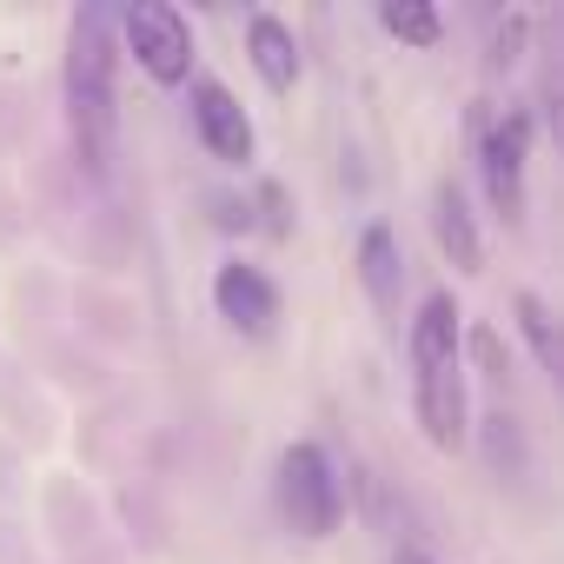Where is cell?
<instances>
[{"label": "cell", "instance_id": "6da1fadb", "mask_svg": "<svg viewBox=\"0 0 564 564\" xmlns=\"http://www.w3.org/2000/svg\"><path fill=\"white\" fill-rule=\"evenodd\" d=\"M412 405L438 452H458L471 438V399H465V326L452 293H425L412 313Z\"/></svg>", "mask_w": 564, "mask_h": 564}, {"label": "cell", "instance_id": "7a4b0ae2", "mask_svg": "<svg viewBox=\"0 0 564 564\" xmlns=\"http://www.w3.org/2000/svg\"><path fill=\"white\" fill-rule=\"evenodd\" d=\"M113 14L107 8H80L67 21V133H74V160L100 180L113 166V140H120V94H113Z\"/></svg>", "mask_w": 564, "mask_h": 564}, {"label": "cell", "instance_id": "3957f363", "mask_svg": "<svg viewBox=\"0 0 564 564\" xmlns=\"http://www.w3.org/2000/svg\"><path fill=\"white\" fill-rule=\"evenodd\" d=\"M272 505H279V518H286V531H300V538H313V544L346 524V478H339V465L326 458V445L300 438V445L279 452Z\"/></svg>", "mask_w": 564, "mask_h": 564}, {"label": "cell", "instance_id": "277c9868", "mask_svg": "<svg viewBox=\"0 0 564 564\" xmlns=\"http://www.w3.org/2000/svg\"><path fill=\"white\" fill-rule=\"evenodd\" d=\"M120 41L127 54L140 61V74L153 87H180L193 74V28L180 8H166V0H140V8L120 14Z\"/></svg>", "mask_w": 564, "mask_h": 564}, {"label": "cell", "instance_id": "5b68a950", "mask_svg": "<svg viewBox=\"0 0 564 564\" xmlns=\"http://www.w3.org/2000/svg\"><path fill=\"white\" fill-rule=\"evenodd\" d=\"M524 160H531V113L511 107L505 120L485 127L478 140V173H485V193H491V213L505 226L524 219Z\"/></svg>", "mask_w": 564, "mask_h": 564}, {"label": "cell", "instance_id": "8992f818", "mask_svg": "<svg viewBox=\"0 0 564 564\" xmlns=\"http://www.w3.org/2000/svg\"><path fill=\"white\" fill-rule=\"evenodd\" d=\"M213 313H219L239 339H265V333L279 326V286H272L259 265L226 259V265L213 272Z\"/></svg>", "mask_w": 564, "mask_h": 564}, {"label": "cell", "instance_id": "52a82bcc", "mask_svg": "<svg viewBox=\"0 0 564 564\" xmlns=\"http://www.w3.org/2000/svg\"><path fill=\"white\" fill-rule=\"evenodd\" d=\"M193 133H199V147L219 166H246L252 160V120L232 100V87H219V80H193Z\"/></svg>", "mask_w": 564, "mask_h": 564}, {"label": "cell", "instance_id": "ba28073f", "mask_svg": "<svg viewBox=\"0 0 564 564\" xmlns=\"http://www.w3.org/2000/svg\"><path fill=\"white\" fill-rule=\"evenodd\" d=\"M432 232H438V252H445L465 279L485 272V232H478V219H471L458 180H438V193H432Z\"/></svg>", "mask_w": 564, "mask_h": 564}, {"label": "cell", "instance_id": "9c48e42d", "mask_svg": "<svg viewBox=\"0 0 564 564\" xmlns=\"http://www.w3.org/2000/svg\"><path fill=\"white\" fill-rule=\"evenodd\" d=\"M246 54H252L259 80H265L272 94H293V87H300V74H306L300 34L279 21V14H252V21H246Z\"/></svg>", "mask_w": 564, "mask_h": 564}, {"label": "cell", "instance_id": "30bf717a", "mask_svg": "<svg viewBox=\"0 0 564 564\" xmlns=\"http://www.w3.org/2000/svg\"><path fill=\"white\" fill-rule=\"evenodd\" d=\"M359 279L379 306V319H399V293H405V265H399V239L392 226H366L359 232Z\"/></svg>", "mask_w": 564, "mask_h": 564}, {"label": "cell", "instance_id": "8fae6325", "mask_svg": "<svg viewBox=\"0 0 564 564\" xmlns=\"http://www.w3.org/2000/svg\"><path fill=\"white\" fill-rule=\"evenodd\" d=\"M379 21H386V34L405 41V47H438V34H445L438 8H425V0H386Z\"/></svg>", "mask_w": 564, "mask_h": 564}, {"label": "cell", "instance_id": "7c38bea8", "mask_svg": "<svg viewBox=\"0 0 564 564\" xmlns=\"http://www.w3.org/2000/svg\"><path fill=\"white\" fill-rule=\"evenodd\" d=\"M511 313H518V333H524V346H531L538 372H557V326H551V306H544L538 293H518V300H511Z\"/></svg>", "mask_w": 564, "mask_h": 564}, {"label": "cell", "instance_id": "4fadbf2b", "mask_svg": "<svg viewBox=\"0 0 564 564\" xmlns=\"http://www.w3.org/2000/svg\"><path fill=\"white\" fill-rule=\"evenodd\" d=\"M524 34H531V21H524V14H505V21L491 28V74H505V67L524 54Z\"/></svg>", "mask_w": 564, "mask_h": 564}, {"label": "cell", "instance_id": "5bb4252c", "mask_svg": "<svg viewBox=\"0 0 564 564\" xmlns=\"http://www.w3.org/2000/svg\"><path fill=\"white\" fill-rule=\"evenodd\" d=\"M465 339H471V352H478V366H485L491 379H505V339H498L491 326H471Z\"/></svg>", "mask_w": 564, "mask_h": 564}, {"label": "cell", "instance_id": "9a60e30c", "mask_svg": "<svg viewBox=\"0 0 564 564\" xmlns=\"http://www.w3.org/2000/svg\"><path fill=\"white\" fill-rule=\"evenodd\" d=\"M259 206H265V226H272V232H286V193H279V186H259Z\"/></svg>", "mask_w": 564, "mask_h": 564}, {"label": "cell", "instance_id": "2e32d148", "mask_svg": "<svg viewBox=\"0 0 564 564\" xmlns=\"http://www.w3.org/2000/svg\"><path fill=\"white\" fill-rule=\"evenodd\" d=\"M392 564H432V557H425V551H399Z\"/></svg>", "mask_w": 564, "mask_h": 564}]
</instances>
